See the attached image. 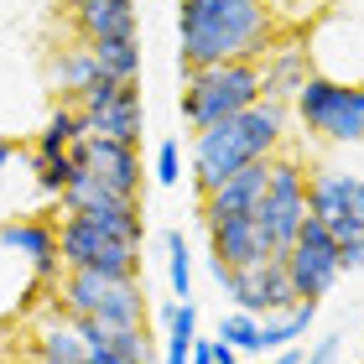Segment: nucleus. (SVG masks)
I'll list each match as a JSON object with an SVG mask.
<instances>
[{"instance_id": "obj_1", "label": "nucleus", "mask_w": 364, "mask_h": 364, "mask_svg": "<svg viewBox=\"0 0 364 364\" xmlns=\"http://www.w3.org/2000/svg\"><path fill=\"white\" fill-rule=\"evenodd\" d=\"M276 42L271 0H177V68L260 63Z\"/></svg>"}, {"instance_id": "obj_2", "label": "nucleus", "mask_w": 364, "mask_h": 364, "mask_svg": "<svg viewBox=\"0 0 364 364\" xmlns=\"http://www.w3.org/2000/svg\"><path fill=\"white\" fill-rule=\"evenodd\" d=\"M281 141H287V105H250L245 114L224 125H208L193 136V161H188V177L198 198L219 193L235 172H245L250 161H271L281 156Z\"/></svg>"}, {"instance_id": "obj_3", "label": "nucleus", "mask_w": 364, "mask_h": 364, "mask_svg": "<svg viewBox=\"0 0 364 364\" xmlns=\"http://www.w3.org/2000/svg\"><path fill=\"white\" fill-rule=\"evenodd\" d=\"M182 78V94H177V109L188 130L208 125H224L245 114L250 105H260V63H219V68H177Z\"/></svg>"}, {"instance_id": "obj_4", "label": "nucleus", "mask_w": 364, "mask_h": 364, "mask_svg": "<svg viewBox=\"0 0 364 364\" xmlns=\"http://www.w3.org/2000/svg\"><path fill=\"white\" fill-rule=\"evenodd\" d=\"M291 109L302 120V130L318 136V141H338V146L364 141V84H343V78L312 73L302 84V94L291 99Z\"/></svg>"}, {"instance_id": "obj_5", "label": "nucleus", "mask_w": 364, "mask_h": 364, "mask_svg": "<svg viewBox=\"0 0 364 364\" xmlns=\"http://www.w3.org/2000/svg\"><path fill=\"white\" fill-rule=\"evenodd\" d=\"M58 255H63V271H94V276H109V281H141V250L136 245L94 229L89 219H73V213H63V224H58Z\"/></svg>"}, {"instance_id": "obj_6", "label": "nucleus", "mask_w": 364, "mask_h": 364, "mask_svg": "<svg viewBox=\"0 0 364 364\" xmlns=\"http://www.w3.org/2000/svg\"><path fill=\"white\" fill-rule=\"evenodd\" d=\"M58 208H63V213H73V219H89L94 229H105V235L125 240V245H136V250H141V240H146L141 198H120V193H109L105 182H94L89 172H78L68 188L58 193Z\"/></svg>"}, {"instance_id": "obj_7", "label": "nucleus", "mask_w": 364, "mask_h": 364, "mask_svg": "<svg viewBox=\"0 0 364 364\" xmlns=\"http://www.w3.org/2000/svg\"><path fill=\"white\" fill-rule=\"evenodd\" d=\"M255 224L271 235V250L287 255L307 224V172L296 156H271V188L255 208Z\"/></svg>"}, {"instance_id": "obj_8", "label": "nucleus", "mask_w": 364, "mask_h": 364, "mask_svg": "<svg viewBox=\"0 0 364 364\" xmlns=\"http://www.w3.org/2000/svg\"><path fill=\"white\" fill-rule=\"evenodd\" d=\"M213 276H219V291L235 302V312L276 318V312L296 307V291H291V276H287V260L281 255L255 260V266H240V271H213Z\"/></svg>"}, {"instance_id": "obj_9", "label": "nucleus", "mask_w": 364, "mask_h": 364, "mask_svg": "<svg viewBox=\"0 0 364 364\" xmlns=\"http://www.w3.org/2000/svg\"><path fill=\"white\" fill-rule=\"evenodd\" d=\"M307 213L328 224V235L338 245H349L354 235H364V177L318 167L307 177Z\"/></svg>"}, {"instance_id": "obj_10", "label": "nucleus", "mask_w": 364, "mask_h": 364, "mask_svg": "<svg viewBox=\"0 0 364 364\" xmlns=\"http://www.w3.org/2000/svg\"><path fill=\"white\" fill-rule=\"evenodd\" d=\"M281 260H287V276H291L296 302H323V296L333 291V281L343 276V271H338V240L328 235V224H318L312 213H307L296 245H291Z\"/></svg>"}, {"instance_id": "obj_11", "label": "nucleus", "mask_w": 364, "mask_h": 364, "mask_svg": "<svg viewBox=\"0 0 364 364\" xmlns=\"http://www.w3.org/2000/svg\"><path fill=\"white\" fill-rule=\"evenodd\" d=\"M312 73H318V63H312L307 37L302 31H281V42L260 58V99L266 105H291Z\"/></svg>"}, {"instance_id": "obj_12", "label": "nucleus", "mask_w": 364, "mask_h": 364, "mask_svg": "<svg viewBox=\"0 0 364 364\" xmlns=\"http://www.w3.org/2000/svg\"><path fill=\"white\" fill-rule=\"evenodd\" d=\"M208 245H213V271H240L255 260H271V235L255 224V213H235V219L208 224Z\"/></svg>"}, {"instance_id": "obj_13", "label": "nucleus", "mask_w": 364, "mask_h": 364, "mask_svg": "<svg viewBox=\"0 0 364 364\" xmlns=\"http://www.w3.org/2000/svg\"><path fill=\"white\" fill-rule=\"evenodd\" d=\"M266 188H271V161H250V167L235 172L219 193L198 198V219L219 224V219H235V213H255L260 198H266Z\"/></svg>"}, {"instance_id": "obj_14", "label": "nucleus", "mask_w": 364, "mask_h": 364, "mask_svg": "<svg viewBox=\"0 0 364 364\" xmlns=\"http://www.w3.org/2000/svg\"><path fill=\"white\" fill-rule=\"evenodd\" d=\"M0 245L16 250L21 260H31L42 276V287H58L63 276V255H58V229L42 224V219H6L0 224Z\"/></svg>"}, {"instance_id": "obj_15", "label": "nucleus", "mask_w": 364, "mask_h": 364, "mask_svg": "<svg viewBox=\"0 0 364 364\" xmlns=\"http://www.w3.org/2000/svg\"><path fill=\"white\" fill-rule=\"evenodd\" d=\"M84 151H89V167L84 172L94 182H105V188L120 193V198H141V146H120V141L89 136Z\"/></svg>"}, {"instance_id": "obj_16", "label": "nucleus", "mask_w": 364, "mask_h": 364, "mask_svg": "<svg viewBox=\"0 0 364 364\" xmlns=\"http://www.w3.org/2000/svg\"><path fill=\"white\" fill-rule=\"evenodd\" d=\"M68 21L78 31V42L141 37L136 31V0H68Z\"/></svg>"}, {"instance_id": "obj_17", "label": "nucleus", "mask_w": 364, "mask_h": 364, "mask_svg": "<svg viewBox=\"0 0 364 364\" xmlns=\"http://www.w3.org/2000/svg\"><path fill=\"white\" fill-rule=\"evenodd\" d=\"M84 125H89V136H99V141L141 146V136H146V105H141V84H125V94L114 99V105H109L105 114L84 120Z\"/></svg>"}, {"instance_id": "obj_18", "label": "nucleus", "mask_w": 364, "mask_h": 364, "mask_svg": "<svg viewBox=\"0 0 364 364\" xmlns=\"http://www.w3.org/2000/svg\"><path fill=\"white\" fill-rule=\"evenodd\" d=\"M312 323H318V302H296L291 312H276V318H260V354H281L307 343Z\"/></svg>"}, {"instance_id": "obj_19", "label": "nucleus", "mask_w": 364, "mask_h": 364, "mask_svg": "<svg viewBox=\"0 0 364 364\" xmlns=\"http://www.w3.org/2000/svg\"><path fill=\"white\" fill-rule=\"evenodd\" d=\"M99 73L114 84H141V37H109V42H84Z\"/></svg>"}, {"instance_id": "obj_20", "label": "nucleus", "mask_w": 364, "mask_h": 364, "mask_svg": "<svg viewBox=\"0 0 364 364\" xmlns=\"http://www.w3.org/2000/svg\"><path fill=\"white\" fill-rule=\"evenodd\" d=\"M78 141H89L84 114H78L73 105H58L53 120L37 130V151H31V156H68V146H78Z\"/></svg>"}, {"instance_id": "obj_21", "label": "nucleus", "mask_w": 364, "mask_h": 364, "mask_svg": "<svg viewBox=\"0 0 364 364\" xmlns=\"http://www.w3.org/2000/svg\"><path fill=\"white\" fill-rule=\"evenodd\" d=\"M31 343H37V359H42V364H84V354H89L84 338H78V328H73L68 318L47 323Z\"/></svg>"}, {"instance_id": "obj_22", "label": "nucleus", "mask_w": 364, "mask_h": 364, "mask_svg": "<svg viewBox=\"0 0 364 364\" xmlns=\"http://www.w3.org/2000/svg\"><path fill=\"white\" fill-rule=\"evenodd\" d=\"M161 245H167V287H172V296H177V302H193V250H188V235H182V229H167Z\"/></svg>"}, {"instance_id": "obj_23", "label": "nucleus", "mask_w": 364, "mask_h": 364, "mask_svg": "<svg viewBox=\"0 0 364 364\" xmlns=\"http://www.w3.org/2000/svg\"><path fill=\"white\" fill-rule=\"evenodd\" d=\"M99 78H105V73H99V63H94V53H89L84 42L68 47V53L58 58V89H63V94H73V99H78L89 84H99Z\"/></svg>"}, {"instance_id": "obj_24", "label": "nucleus", "mask_w": 364, "mask_h": 364, "mask_svg": "<svg viewBox=\"0 0 364 364\" xmlns=\"http://www.w3.org/2000/svg\"><path fill=\"white\" fill-rule=\"evenodd\" d=\"M213 338H224L229 349H240V354H260V318H250V312H224Z\"/></svg>"}, {"instance_id": "obj_25", "label": "nucleus", "mask_w": 364, "mask_h": 364, "mask_svg": "<svg viewBox=\"0 0 364 364\" xmlns=\"http://www.w3.org/2000/svg\"><path fill=\"white\" fill-rule=\"evenodd\" d=\"M31 172H37V188H42V193H53V198L78 177V167H73L68 156H31Z\"/></svg>"}, {"instance_id": "obj_26", "label": "nucleus", "mask_w": 364, "mask_h": 364, "mask_svg": "<svg viewBox=\"0 0 364 364\" xmlns=\"http://www.w3.org/2000/svg\"><path fill=\"white\" fill-rule=\"evenodd\" d=\"M156 182H161V188H177V182H182V146L177 141L156 146Z\"/></svg>"}, {"instance_id": "obj_27", "label": "nucleus", "mask_w": 364, "mask_h": 364, "mask_svg": "<svg viewBox=\"0 0 364 364\" xmlns=\"http://www.w3.org/2000/svg\"><path fill=\"white\" fill-rule=\"evenodd\" d=\"M338 271H364V235H354L349 245H338Z\"/></svg>"}, {"instance_id": "obj_28", "label": "nucleus", "mask_w": 364, "mask_h": 364, "mask_svg": "<svg viewBox=\"0 0 364 364\" xmlns=\"http://www.w3.org/2000/svg\"><path fill=\"white\" fill-rule=\"evenodd\" d=\"M338 349H343V338H338V333H328V338H318V349H312L302 364H333V359H338Z\"/></svg>"}, {"instance_id": "obj_29", "label": "nucleus", "mask_w": 364, "mask_h": 364, "mask_svg": "<svg viewBox=\"0 0 364 364\" xmlns=\"http://www.w3.org/2000/svg\"><path fill=\"white\" fill-rule=\"evenodd\" d=\"M240 359H245L240 349H229L224 338H213V364H240Z\"/></svg>"}, {"instance_id": "obj_30", "label": "nucleus", "mask_w": 364, "mask_h": 364, "mask_svg": "<svg viewBox=\"0 0 364 364\" xmlns=\"http://www.w3.org/2000/svg\"><path fill=\"white\" fill-rule=\"evenodd\" d=\"M188 364H213V338H208V343L198 338V343H193V359H188Z\"/></svg>"}, {"instance_id": "obj_31", "label": "nucleus", "mask_w": 364, "mask_h": 364, "mask_svg": "<svg viewBox=\"0 0 364 364\" xmlns=\"http://www.w3.org/2000/svg\"><path fill=\"white\" fill-rule=\"evenodd\" d=\"M84 364H125V359H120V354H109V349H89Z\"/></svg>"}, {"instance_id": "obj_32", "label": "nucleus", "mask_w": 364, "mask_h": 364, "mask_svg": "<svg viewBox=\"0 0 364 364\" xmlns=\"http://www.w3.org/2000/svg\"><path fill=\"white\" fill-rule=\"evenodd\" d=\"M11 156H16V146H11L6 136H0V177H6V167H11Z\"/></svg>"}, {"instance_id": "obj_33", "label": "nucleus", "mask_w": 364, "mask_h": 364, "mask_svg": "<svg viewBox=\"0 0 364 364\" xmlns=\"http://www.w3.org/2000/svg\"><path fill=\"white\" fill-rule=\"evenodd\" d=\"M0 364H11V359H0Z\"/></svg>"}]
</instances>
